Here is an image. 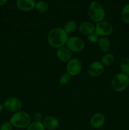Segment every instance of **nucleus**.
Returning <instances> with one entry per match:
<instances>
[{"label":"nucleus","mask_w":129,"mask_h":130,"mask_svg":"<svg viewBox=\"0 0 129 130\" xmlns=\"http://www.w3.org/2000/svg\"><path fill=\"white\" fill-rule=\"evenodd\" d=\"M68 38V34L64 29L60 27H55L49 31L47 36V41L50 46L58 49L66 45Z\"/></svg>","instance_id":"nucleus-1"},{"label":"nucleus","mask_w":129,"mask_h":130,"mask_svg":"<svg viewBox=\"0 0 129 130\" xmlns=\"http://www.w3.org/2000/svg\"><path fill=\"white\" fill-rule=\"evenodd\" d=\"M105 15L104 8L99 2L94 1L90 3L88 8V16L93 22L97 23L102 21Z\"/></svg>","instance_id":"nucleus-2"},{"label":"nucleus","mask_w":129,"mask_h":130,"mask_svg":"<svg viewBox=\"0 0 129 130\" xmlns=\"http://www.w3.org/2000/svg\"><path fill=\"white\" fill-rule=\"evenodd\" d=\"M10 122L13 126L18 129H27L31 123L30 117L25 111H18L13 113L10 119Z\"/></svg>","instance_id":"nucleus-3"},{"label":"nucleus","mask_w":129,"mask_h":130,"mask_svg":"<svg viewBox=\"0 0 129 130\" xmlns=\"http://www.w3.org/2000/svg\"><path fill=\"white\" fill-rule=\"evenodd\" d=\"M113 90L116 92H122L129 86V78L125 74L120 72L113 77L111 82Z\"/></svg>","instance_id":"nucleus-4"},{"label":"nucleus","mask_w":129,"mask_h":130,"mask_svg":"<svg viewBox=\"0 0 129 130\" xmlns=\"http://www.w3.org/2000/svg\"><path fill=\"white\" fill-rule=\"evenodd\" d=\"M66 46L72 52H80L85 48L84 41L77 36L69 37L66 43Z\"/></svg>","instance_id":"nucleus-5"},{"label":"nucleus","mask_w":129,"mask_h":130,"mask_svg":"<svg viewBox=\"0 0 129 130\" xmlns=\"http://www.w3.org/2000/svg\"><path fill=\"white\" fill-rule=\"evenodd\" d=\"M113 27L110 22L105 20L96 23L95 25V32L99 37H107L111 35Z\"/></svg>","instance_id":"nucleus-6"},{"label":"nucleus","mask_w":129,"mask_h":130,"mask_svg":"<svg viewBox=\"0 0 129 130\" xmlns=\"http://www.w3.org/2000/svg\"><path fill=\"white\" fill-rule=\"evenodd\" d=\"M4 107L8 111L15 113L20 111L22 106L21 100L15 96H10L7 98L3 103Z\"/></svg>","instance_id":"nucleus-7"},{"label":"nucleus","mask_w":129,"mask_h":130,"mask_svg":"<svg viewBox=\"0 0 129 130\" xmlns=\"http://www.w3.org/2000/svg\"><path fill=\"white\" fill-rule=\"evenodd\" d=\"M66 69H67V73L71 76H78L82 71V63L78 58H72L70 60L67 62Z\"/></svg>","instance_id":"nucleus-8"},{"label":"nucleus","mask_w":129,"mask_h":130,"mask_svg":"<svg viewBox=\"0 0 129 130\" xmlns=\"http://www.w3.org/2000/svg\"><path fill=\"white\" fill-rule=\"evenodd\" d=\"M104 66L101 62L95 61L91 63L87 68V74L92 77H97L101 76L104 72Z\"/></svg>","instance_id":"nucleus-9"},{"label":"nucleus","mask_w":129,"mask_h":130,"mask_svg":"<svg viewBox=\"0 0 129 130\" xmlns=\"http://www.w3.org/2000/svg\"><path fill=\"white\" fill-rule=\"evenodd\" d=\"M56 54L58 60L64 63H67L72 58V52L65 46L56 49Z\"/></svg>","instance_id":"nucleus-10"},{"label":"nucleus","mask_w":129,"mask_h":130,"mask_svg":"<svg viewBox=\"0 0 129 130\" xmlns=\"http://www.w3.org/2000/svg\"><path fill=\"white\" fill-rule=\"evenodd\" d=\"M35 0H16V5L19 10L27 12L35 8Z\"/></svg>","instance_id":"nucleus-11"},{"label":"nucleus","mask_w":129,"mask_h":130,"mask_svg":"<svg viewBox=\"0 0 129 130\" xmlns=\"http://www.w3.org/2000/svg\"><path fill=\"white\" fill-rule=\"evenodd\" d=\"M105 116L102 113H96L94 114L91 118L90 123L92 128L98 129L101 128L105 123Z\"/></svg>","instance_id":"nucleus-12"},{"label":"nucleus","mask_w":129,"mask_h":130,"mask_svg":"<svg viewBox=\"0 0 129 130\" xmlns=\"http://www.w3.org/2000/svg\"><path fill=\"white\" fill-rule=\"evenodd\" d=\"M42 124L46 129L48 130H54L59 127V122L58 119L54 116H49L43 119Z\"/></svg>","instance_id":"nucleus-13"},{"label":"nucleus","mask_w":129,"mask_h":130,"mask_svg":"<svg viewBox=\"0 0 129 130\" xmlns=\"http://www.w3.org/2000/svg\"><path fill=\"white\" fill-rule=\"evenodd\" d=\"M78 30L83 35L89 36L95 32V25L91 22H83L78 26Z\"/></svg>","instance_id":"nucleus-14"},{"label":"nucleus","mask_w":129,"mask_h":130,"mask_svg":"<svg viewBox=\"0 0 129 130\" xmlns=\"http://www.w3.org/2000/svg\"><path fill=\"white\" fill-rule=\"evenodd\" d=\"M98 45L100 49L104 53H107L111 48V42L107 37H101L99 39Z\"/></svg>","instance_id":"nucleus-15"},{"label":"nucleus","mask_w":129,"mask_h":130,"mask_svg":"<svg viewBox=\"0 0 129 130\" xmlns=\"http://www.w3.org/2000/svg\"><path fill=\"white\" fill-rule=\"evenodd\" d=\"M78 28V24H77V22H75L73 20H69L64 25L63 29L64 31L67 33V34H72L74 32L76 31L77 29Z\"/></svg>","instance_id":"nucleus-16"},{"label":"nucleus","mask_w":129,"mask_h":130,"mask_svg":"<svg viewBox=\"0 0 129 130\" xmlns=\"http://www.w3.org/2000/svg\"><path fill=\"white\" fill-rule=\"evenodd\" d=\"M115 56L112 53H106L101 58V63L104 67L111 66L115 62Z\"/></svg>","instance_id":"nucleus-17"},{"label":"nucleus","mask_w":129,"mask_h":130,"mask_svg":"<svg viewBox=\"0 0 129 130\" xmlns=\"http://www.w3.org/2000/svg\"><path fill=\"white\" fill-rule=\"evenodd\" d=\"M35 8L40 13H45L49 9V5L48 3L43 0H40L35 3Z\"/></svg>","instance_id":"nucleus-18"},{"label":"nucleus","mask_w":129,"mask_h":130,"mask_svg":"<svg viewBox=\"0 0 129 130\" xmlns=\"http://www.w3.org/2000/svg\"><path fill=\"white\" fill-rule=\"evenodd\" d=\"M120 71L127 75L129 73V58H123L120 63Z\"/></svg>","instance_id":"nucleus-19"},{"label":"nucleus","mask_w":129,"mask_h":130,"mask_svg":"<svg viewBox=\"0 0 129 130\" xmlns=\"http://www.w3.org/2000/svg\"><path fill=\"white\" fill-rule=\"evenodd\" d=\"M121 19L125 24H129V3L123 7L121 10Z\"/></svg>","instance_id":"nucleus-20"},{"label":"nucleus","mask_w":129,"mask_h":130,"mask_svg":"<svg viewBox=\"0 0 129 130\" xmlns=\"http://www.w3.org/2000/svg\"><path fill=\"white\" fill-rule=\"evenodd\" d=\"M26 130H46L42 122H32L29 124Z\"/></svg>","instance_id":"nucleus-21"},{"label":"nucleus","mask_w":129,"mask_h":130,"mask_svg":"<svg viewBox=\"0 0 129 130\" xmlns=\"http://www.w3.org/2000/svg\"><path fill=\"white\" fill-rule=\"evenodd\" d=\"M71 76L68 73H64L59 78V83L61 85H66L70 81Z\"/></svg>","instance_id":"nucleus-22"},{"label":"nucleus","mask_w":129,"mask_h":130,"mask_svg":"<svg viewBox=\"0 0 129 130\" xmlns=\"http://www.w3.org/2000/svg\"><path fill=\"white\" fill-rule=\"evenodd\" d=\"M87 39H88L89 41H90L91 43H97L99 41V36L97 35V34L96 32H94L93 33L87 36Z\"/></svg>","instance_id":"nucleus-23"},{"label":"nucleus","mask_w":129,"mask_h":130,"mask_svg":"<svg viewBox=\"0 0 129 130\" xmlns=\"http://www.w3.org/2000/svg\"><path fill=\"white\" fill-rule=\"evenodd\" d=\"M13 126L10 121H6L0 126V130H13Z\"/></svg>","instance_id":"nucleus-24"},{"label":"nucleus","mask_w":129,"mask_h":130,"mask_svg":"<svg viewBox=\"0 0 129 130\" xmlns=\"http://www.w3.org/2000/svg\"><path fill=\"white\" fill-rule=\"evenodd\" d=\"M33 119L35 122H41L42 120V116L39 112H36L33 115Z\"/></svg>","instance_id":"nucleus-25"},{"label":"nucleus","mask_w":129,"mask_h":130,"mask_svg":"<svg viewBox=\"0 0 129 130\" xmlns=\"http://www.w3.org/2000/svg\"><path fill=\"white\" fill-rule=\"evenodd\" d=\"M8 0H0V6H3L6 4Z\"/></svg>","instance_id":"nucleus-26"},{"label":"nucleus","mask_w":129,"mask_h":130,"mask_svg":"<svg viewBox=\"0 0 129 130\" xmlns=\"http://www.w3.org/2000/svg\"><path fill=\"white\" fill-rule=\"evenodd\" d=\"M4 109H5V107H4L3 104H0V114L3 111Z\"/></svg>","instance_id":"nucleus-27"},{"label":"nucleus","mask_w":129,"mask_h":130,"mask_svg":"<svg viewBox=\"0 0 129 130\" xmlns=\"http://www.w3.org/2000/svg\"><path fill=\"white\" fill-rule=\"evenodd\" d=\"M127 76H128V78H129V73L128 74H127Z\"/></svg>","instance_id":"nucleus-28"},{"label":"nucleus","mask_w":129,"mask_h":130,"mask_svg":"<svg viewBox=\"0 0 129 130\" xmlns=\"http://www.w3.org/2000/svg\"><path fill=\"white\" fill-rule=\"evenodd\" d=\"M0 87H1V82H0Z\"/></svg>","instance_id":"nucleus-29"}]
</instances>
